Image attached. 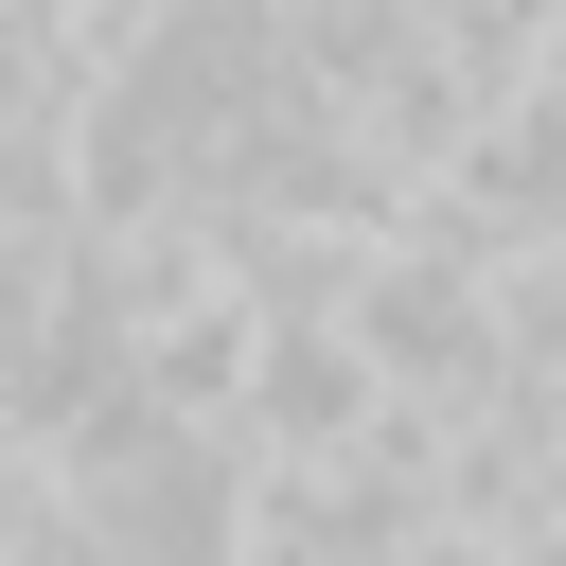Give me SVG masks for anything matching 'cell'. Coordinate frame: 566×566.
Returning <instances> with one entry per match:
<instances>
[{
	"label": "cell",
	"mask_w": 566,
	"mask_h": 566,
	"mask_svg": "<svg viewBox=\"0 0 566 566\" xmlns=\"http://www.w3.org/2000/svg\"><path fill=\"white\" fill-rule=\"evenodd\" d=\"M35 71H71V53H53V35H18V18H0V106H18V88H35Z\"/></svg>",
	"instance_id": "277c9868"
},
{
	"label": "cell",
	"mask_w": 566,
	"mask_h": 566,
	"mask_svg": "<svg viewBox=\"0 0 566 566\" xmlns=\"http://www.w3.org/2000/svg\"><path fill=\"white\" fill-rule=\"evenodd\" d=\"M389 424V371L354 354V318H301V301H265V354H248V407H230V442L248 460H336V442H371Z\"/></svg>",
	"instance_id": "7a4b0ae2"
},
{
	"label": "cell",
	"mask_w": 566,
	"mask_h": 566,
	"mask_svg": "<svg viewBox=\"0 0 566 566\" xmlns=\"http://www.w3.org/2000/svg\"><path fill=\"white\" fill-rule=\"evenodd\" d=\"M0 18H18V35H53V53H88V18H106V0H0Z\"/></svg>",
	"instance_id": "3957f363"
},
{
	"label": "cell",
	"mask_w": 566,
	"mask_h": 566,
	"mask_svg": "<svg viewBox=\"0 0 566 566\" xmlns=\"http://www.w3.org/2000/svg\"><path fill=\"white\" fill-rule=\"evenodd\" d=\"M354 354L407 389V407H478L495 371H513V336H495V248H460L442 212H389V248L354 265Z\"/></svg>",
	"instance_id": "6da1fadb"
}]
</instances>
